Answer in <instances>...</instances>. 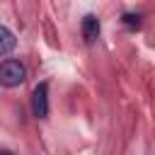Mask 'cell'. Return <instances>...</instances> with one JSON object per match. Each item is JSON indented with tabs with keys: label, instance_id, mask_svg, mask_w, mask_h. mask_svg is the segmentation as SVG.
Listing matches in <instances>:
<instances>
[{
	"label": "cell",
	"instance_id": "1",
	"mask_svg": "<svg viewBox=\"0 0 155 155\" xmlns=\"http://www.w3.org/2000/svg\"><path fill=\"white\" fill-rule=\"evenodd\" d=\"M24 78H27V68H24L19 61L7 58V61L0 63V85H5V87H17V85L24 82Z\"/></svg>",
	"mask_w": 155,
	"mask_h": 155
},
{
	"label": "cell",
	"instance_id": "2",
	"mask_svg": "<svg viewBox=\"0 0 155 155\" xmlns=\"http://www.w3.org/2000/svg\"><path fill=\"white\" fill-rule=\"evenodd\" d=\"M31 111L39 119L48 116V85L46 82H39L34 87V92H31Z\"/></svg>",
	"mask_w": 155,
	"mask_h": 155
},
{
	"label": "cell",
	"instance_id": "3",
	"mask_svg": "<svg viewBox=\"0 0 155 155\" xmlns=\"http://www.w3.org/2000/svg\"><path fill=\"white\" fill-rule=\"evenodd\" d=\"M80 29H82V39H85L87 44H94L97 36H99V19H97L94 15H85Z\"/></svg>",
	"mask_w": 155,
	"mask_h": 155
},
{
	"label": "cell",
	"instance_id": "4",
	"mask_svg": "<svg viewBox=\"0 0 155 155\" xmlns=\"http://www.w3.org/2000/svg\"><path fill=\"white\" fill-rule=\"evenodd\" d=\"M15 44H17L15 34H12V31H10L7 27H2V24H0V56L10 53V51L15 48Z\"/></svg>",
	"mask_w": 155,
	"mask_h": 155
},
{
	"label": "cell",
	"instance_id": "5",
	"mask_svg": "<svg viewBox=\"0 0 155 155\" xmlns=\"http://www.w3.org/2000/svg\"><path fill=\"white\" fill-rule=\"evenodd\" d=\"M124 24H126V27H131V29H138V27H140V17L128 12V15H124Z\"/></svg>",
	"mask_w": 155,
	"mask_h": 155
},
{
	"label": "cell",
	"instance_id": "6",
	"mask_svg": "<svg viewBox=\"0 0 155 155\" xmlns=\"http://www.w3.org/2000/svg\"><path fill=\"white\" fill-rule=\"evenodd\" d=\"M0 155H15V153H10V150H2V153H0Z\"/></svg>",
	"mask_w": 155,
	"mask_h": 155
}]
</instances>
